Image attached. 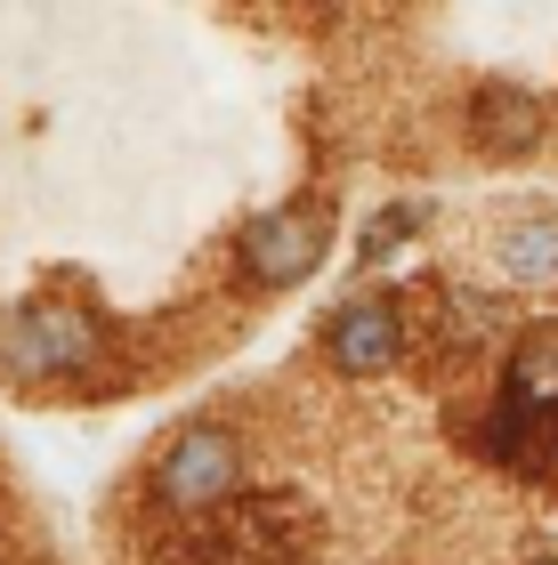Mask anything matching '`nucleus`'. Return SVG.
I'll return each instance as SVG.
<instances>
[{"label":"nucleus","mask_w":558,"mask_h":565,"mask_svg":"<svg viewBox=\"0 0 558 565\" xmlns=\"http://www.w3.org/2000/svg\"><path fill=\"white\" fill-rule=\"evenodd\" d=\"M155 501L179 525H202L211 509L243 501V445L219 420H187L170 445L155 452Z\"/></svg>","instance_id":"1"},{"label":"nucleus","mask_w":558,"mask_h":565,"mask_svg":"<svg viewBox=\"0 0 558 565\" xmlns=\"http://www.w3.org/2000/svg\"><path fill=\"white\" fill-rule=\"evenodd\" d=\"M97 348H106V331L73 299H33L0 323V372L17 380H82L97 364Z\"/></svg>","instance_id":"2"},{"label":"nucleus","mask_w":558,"mask_h":565,"mask_svg":"<svg viewBox=\"0 0 558 565\" xmlns=\"http://www.w3.org/2000/svg\"><path fill=\"white\" fill-rule=\"evenodd\" d=\"M324 243H333V211H324V202H292V211H267V218L243 226L235 259L260 291H284V282L324 267Z\"/></svg>","instance_id":"3"},{"label":"nucleus","mask_w":558,"mask_h":565,"mask_svg":"<svg viewBox=\"0 0 558 565\" xmlns=\"http://www.w3.org/2000/svg\"><path fill=\"white\" fill-rule=\"evenodd\" d=\"M227 550L235 565H308L316 557V518L292 493H243L227 518Z\"/></svg>","instance_id":"4"},{"label":"nucleus","mask_w":558,"mask_h":565,"mask_svg":"<svg viewBox=\"0 0 558 565\" xmlns=\"http://www.w3.org/2000/svg\"><path fill=\"white\" fill-rule=\"evenodd\" d=\"M324 355L348 372V380H380L404 355V316L380 291H357V299H340L333 316H324Z\"/></svg>","instance_id":"5"},{"label":"nucleus","mask_w":558,"mask_h":565,"mask_svg":"<svg viewBox=\"0 0 558 565\" xmlns=\"http://www.w3.org/2000/svg\"><path fill=\"white\" fill-rule=\"evenodd\" d=\"M470 130H477V146H494V153H535V146L550 138V114H543L535 89L486 82V89L470 97Z\"/></svg>","instance_id":"6"},{"label":"nucleus","mask_w":558,"mask_h":565,"mask_svg":"<svg viewBox=\"0 0 558 565\" xmlns=\"http://www.w3.org/2000/svg\"><path fill=\"white\" fill-rule=\"evenodd\" d=\"M502 323L510 316H502V299L486 291V282H438V316L421 323V340L445 348V355H470V348H486Z\"/></svg>","instance_id":"7"},{"label":"nucleus","mask_w":558,"mask_h":565,"mask_svg":"<svg viewBox=\"0 0 558 565\" xmlns=\"http://www.w3.org/2000/svg\"><path fill=\"white\" fill-rule=\"evenodd\" d=\"M494 267L526 282V291H558V218L535 211V218H510L494 235Z\"/></svg>","instance_id":"8"},{"label":"nucleus","mask_w":558,"mask_h":565,"mask_svg":"<svg viewBox=\"0 0 558 565\" xmlns=\"http://www.w3.org/2000/svg\"><path fill=\"white\" fill-rule=\"evenodd\" d=\"M421 218H429V202H397L389 218H372V235H365V259H380V250H397V243L413 235Z\"/></svg>","instance_id":"9"}]
</instances>
